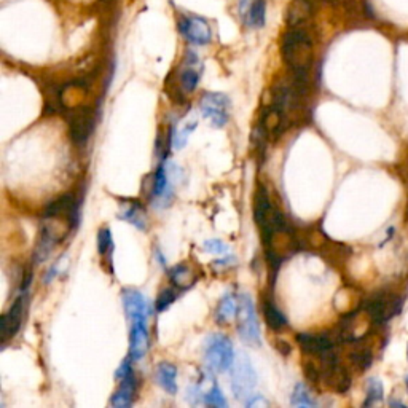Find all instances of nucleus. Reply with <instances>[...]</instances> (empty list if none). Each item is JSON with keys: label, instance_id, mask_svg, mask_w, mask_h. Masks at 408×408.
I'll use <instances>...</instances> for the list:
<instances>
[{"label": "nucleus", "instance_id": "nucleus-6", "mask_svg": "<svg viewBox=\"0 0 408 408\" xmlns=\"http://www.w3.org/2000/svg\"><path fill=\"white\" fill-rule=\"evenodd\" d=\"M238 333L241 340L246 342L251 346H260L262 335L260 327H258V319L255 313V307L252 298L243 294L239 297V309H238Z\"/></svg>", "mask_w": 408, "mask_h": 408}, {"label": "nucleus", "instance_id": "nucleus-5", "mask_svg": "<svg viewBox=\"0 0 408 408\" xmlns=\"http://www.w3.org/2000/svg\"><path fill=\"white\" fill-rule=\"evenodd\" d=\"M204 360L212 372L232 370L234 364V349L230 338L220 333L211 335L204 344Z\"/></svg>", "mask_w": 408, "mask_h": 408}, {"label": "nucleus", "instance_id": "nucleus-28", "mask_svg": "<svg viewBox=\"0 0 408 408\" xmlns=\"http://www.w3.org/2000/svg\"><path fill=\"white\" fill-rule=\"evenodd\" d=\"M201 402H203L204 405H209V407H227V400L225 398H223V393L220 391V388L217 386V383L212 381L211 384V388L206 391V393H203V399H201Z\"/></svg>", "mask_w": 408, "mask_h": 408}, {"label": "nucleus", "instance_id": "nucleus-24", "mask_svg": "<svg viewBox=\"0 0 408 408\" xmlns=\"http://www.w3.org/2000/svg\"><path fill=\"white\" fill-rule=\"evenodd\" d=\"M197 120H187V122L177 126L174 134H172V146H174L176 150H181V148L187 146L188 137H190L195 128H197Z\"/></svg>", "mask_w": 408, "mask_h": 408}, {"label": "nucleus", "instance_id": "nucleus-7", "mask_svg": "<svg viewBox=\"0 0 408 408\" xmlns=\"http://www.w3.org/2000/svg\"><path fill=\"white\" fill-rule=\"evenodd\" d=\"M257 386V373L247 356H239L232 367V389L237 399L246 402L254 395Z\"/></svg>", "mask_w": 408, "mask_h": 408}, {"label": "nucleus", "instance_id": "nucleus-29", "mask_svg": "<svg viewBox=\"0 0 408 408\" xmlns=\"http://www.w3.org/2000/svg\"><path fill=\"white\" fill-rule=\"evenodd\" d=\"M97 251H99L101 257H111L113 252V243H112V233L107 227L101 228L97 233Z\"/></svg>", "mask_w": 408, "mask_h": 408}, {"label": "nucleus", "instance_id": "nucleus-27", "mask_svg": "<svg viewBox=\"0 0 408 408\" xmlns=\"http://www.w3.org/2000/svg\"><path fill=\"white\" fill-rule=\"evenodd\" d=\"M383 395H384V391H383L381 381L378 380V378H370V380L367 381V399L364 402V405L369 407V405L380 404V402L383 400Z\"/></svg>", "mask_w": 408, "mask_h": 408}, {"label": "nucleus", "instance_id": "nucleus-13", "mask_svg": "<svg viewBox=\"0 0 408 408\" xmlns=\"http://www.w3.org/2000/svg\"><path fill=\"white\" fill-rule=\"evenodd\" d=\"M123 308L126 318L129 319V324L139 323V321H147L148 316V304L142 292L136 289H125L122 294Z\"/></svg>", "mask_w": 408, "mask_h": 408}, {"label": "nucleus", "instance_id": "nucleus-17", "mask_svg": "<svg viewBox=\"0 0 408 408\" xmlns=\"http://www.w3.org/2000/svg\"><path fill=\"white\" fill-rule=\"evenodd\" d=\"M313 16V3L309 0H292L287 8V26L302 27Z\"/></svg>", "mask_w": 408, "mask_h": 408}, {"label": "nucleus", "instance_id": "nucleus-2", "mask_svg": "<svg viewBox=\"0 0 408 408\" xmlns=\"http://www.w3.org/2000/svg\"><path fill=\"white\" fill-rule=\"evenodd\" d=\"M262 239L263 244H265L268 260L274 268L294 255L302 247V239L297 237V233L290 225L262 234Z\"/></svg>", "mask_w": 408, "mask_h": 408}, {"label": "nucleus", "instance_id": "nucleus-20", "mask_svg": "<svg viewBox=\"0 0 408 408\" xmlns=\"http://www.w3.org/2000/svg\"><path fill=\"white\" fill-rule=\"evenodd\" d=\"M155 377H157V381L160 386H162L166 393L169 394H176L177 393V369L174 364H171V362H160L157 365V373H155Z\"/></svg>", "mask_w": 408, "mask_h": 408}, {"label": "nucleus", "instance_id": "nucleus-23", "mask_svg": "<svg viewBox=\"0 0 408 408\" xmlns=\"http://www.w3.org/2000/svg\"><path fill=\"white\" fill-rule=\"evenodd\" d=\"M263 316H265L267 325L274 332H281L287 325V318L272 298H268L263 303Z\"/></svg>", "mask_w": 408, "mask_h": 408}, {"label": "nucleus", "instance_id": "nucleus-25", "mask_svg": "<svg viewBox=\"0 0 408 408\" xmlns=\"http://www.w3.org/2000/svg\"><path fill=\"white\" fill-rule=\"evenodd\" d=\"M166 192H169V177H168V169H166L164 163H162L158 166V169L155 171L152 195L155 198H162L164 197Z\"/></svg>", "mask_w": 408, "mask_h": 408}, {"label": "nucleus", "instance_id": "nucleus-14", "mask_svg": "<svg viewBox=\"0 0 408 408\" xmlns=\"http://www.w3.org/2000/svg\"><path fill=\"white\" fill-rule=\"evenodd\" d=\"M148 327L147 321L131 324L129 332V358L133 360H141L148 351Z\"/></svg>", "mask_w": 408, "mask_h": 408}, {"label": "nucleus", "instance_id": "nucleus-10", "mask_svg": "<svg viewBox=\"0 0 408 408\" xmlns=\"http://www.w3.org/2000/svg\"><path fill=\"white\" fill-rule=\"evenodd\" d=\"M29 286V278L22 283L21 294L16 297V300L11 303L8 311H5L0 318V342L3 344L11 340L16 333H18L20 327L22 324V316H24V294Z\"/></svg>", "mask_w": 408, "mask_h": 408}, {"label": "nucleus", "instance_id": "nucleus-19", "mask_svg": "<svg viewBox=\"0 0 408 408\" xmlns=\"http://www.w3.org/2000/svg\"><path fill=\"white\" fill-rule=\"evenodd\" d=\"M360 342L362 340L349 343V344H353V348H351V351L348 353V360L356 370L364 372L372 365L373 353L369 346H365V344H362Z\"/></svg>", "mask_w": 408, "mask_h": 408}, {"label": "nucleus", "instance_id": "nucleus-31", "mask_svg": "<svg viewBox=\"0 0 408 408\" xmlns=\"http://www.w3.org/2000/svg\"><path fill=\"white\" fill-rule=\"evenodd\" d=\"M203 249L206 252H209V254H216V255H223V254H228V246L223 243L220 239H209L206 241L203 244Z\"/></svg>", "mask_w": 408, "mask_h": 408}, {"label": "nucleus", "instance_id": "nucleus-12", "mask_svg": "<svg viewBox=\"0 0 408 408\" xmlns=\"http://www.w3.org/2000/svg\"><path fill=\"white\" fill-rule=\"evenodd\" d=\"M203 64H201L198 55L188 50L183 57L181 72H179V88L183 93H193L201 80Z\"/></svg>", "mask_w": 408, "mask_h": 408}, {"label": "nucleus", "instance_id": "nucleus-11", "mask_svg": "<svg viewBox=\"0 0 408 408\" xmlns=\"http://www.w3.org/2000/svg\"><path fill=\"white\" fill-rule=\"evenodd\" d=\"M179 31L188 42L195 45H208L212 40V29L209 22L201 16H181Z\"/></svg>", "mask_w": 408, "mask_h": 408}, {"label": "nucleus", "instance_id": "nucleus-4", "mask_svg": "<svg viewBox=\"0 0 408 408\" xmlns=\"http://www.w3.org/2000/svg\"><path fill=\"white\" fill-rule=\"evenodd\" d=\"M402 303L404 302L398 295L389 294V292H378L367 298L362 309L369 316L372 324L378 327L388 324L394 316H398L402 311Z\"/></svg>", "mask_w": 408, "mask_h": 408}, {"label": "nucleus", "instance_id": "nucleus-22", "mask_svg": "<svg viewBox=\"0 0 408 408\" xmlns=\"http://www.w3.org/2000/svg\"><path fill=\"white\" fill-rule=\"evenodd\" d=\"M120 218L125 222L131 223L136 228L146 230L147 228V216L146 211L142 209V206L139 203H125L122 204V209H120Z\"/></svg>", "mask_w": 408, "mask_h": 408}, {"label": "nucleus", "instance_id": "nucleus-9", "mask_svg": "<svg viewBox=\"0 0 408 408\" xmlns=\"http://www.w3.org/2000/svg\"><path fill=\"white\" fill-rule=\"evenodd\" d=\"M201 115L214 128H222L230 120V99L223 93H204L199 101Z\"/></svg>", "mask_w": 408, "mask_h": 408}, {"label": "nucleus", "instance_id": "nucleus-15", "mask_svg": "<svg viewBox=\"0 0 408 408\" xmlns=\"http://www.w3.org/2000/svg\"><path fill=\"white\" fill-rule=\"evenodd\" d=\"M267 0H241L239 15L246 24L251 27L265 26Z\"/></svg>", "mask_w": 408, "mask_h": 408}, {"label": "nucleus", "instance_id": "nucleus-1", "mask_svg": "<svg viewBox=\"0 0 408 408\" xmlns=\"http://www.w3.org/2000/svg\"><path fill=\"white\" fill-rule=\"evenodd\" d=\"M281 53L292 76L309 77L314 61L313 40L300 27H290L281 42Z\"/></svg>", "mask_w": 408, "mask_h": 408}, {"label": "nucleus", "instance_id": "nucleus-30", "mask_svg": "<svg viewBox=\"0 0 408 408\" xmlns=\"http://www.w3.org/2000/svg\"><path fill=\"white\" fill-rule=\"evenodd\" d=\"M176 298H177V289L174 287H168V289H163L162 292H160L158 297H157V302H155V309H157L158 313H162V311H166L172 303L176 302Z\"/></svg>", "mask_w": 408, "mask_h": 408}, {"label": "nucleus", "instance_id": "nucleus-8", "mask_svg": "<svg viewBox=\"0 0 408 408\" xmlns=\"http://www.w3.org/2000/svg\"><path fill=\"white\" fill-rule=\"evenodd\" d=\"M69 134L78 147L86 146L94 128V113L90 107L78 106L67 113Z\"/></svg>", "mask_w": 408, "mask_h": 408}, {"label": "nucleus", "instance_id": "nucleus-32", "mask_svg": "<svg viewBox=\"0 0 408 408\" xmlns=\"http://www.w3.org/2000/svg\"><path fill=\"white\" fill-rule=\"evenodd\" d=\"M244 405H246V407H249V408H254V407L265 408V407L269 405V402H268L265 398H263V395H260V394H254V395H251V398L244 402Z\"/></svg>", "mask_w": 408, "mask_h": 408}, {"label": "nucleus", "instance_id": "nucleus-16", "mask_svg": "<svg viewBox=\"0 0 408 408\" xmlns=\"http://www.w3.org/2000/svg\"><path fill=\"white\" fill-rule=\"evenodd\" d=\"M118 389L115 391L112 399H111V405L115 408H128L133 405L134 398H136V389H137V381L134 373L131 372L126 375L125 378L120 380Z\"/></svg>", "mask_w": 408, "mask_h": 408}, {"label": "nucleus", "instance_id": "nucleus-33", "mask_svg": "<svg viewBox=\"0 0 408 408\" xmlns=\"http://www.w3.org/2000/svg\"><path fill=\"white\" fill-rule=\"evenodd\" d=\"M407 358H408V348H407Z\"/></svg>", "mask_w": 408, "mask_h": 408}, {"label": "nucleus", "instance_id": "nucleus-21", "mask_svg": "<svg viewBox=\"0 0 408 408\" xmlns=\"http://www.w3.org/2000/svg\"><path fill=\"white\" fill-rule=\"evenodd\" d=\"M239 309V300L233 294H227L222 297V300L218 302L216 309V323L217 324H227L230 321H233L238 316Z\"/></svg>", "mask_w": 408, "mask_h": 408}, {"label": "nucleus", "instance_id": "nucleus-34", "mask_svg": "<svg viewBox=\"0 0 408 408\" xmlns=\"http://www.w3.org/2000/svg\"><path fill=\"white\" fill-rule=\"evenodd\" d=\"M102 2H108V0H102Z\"/></svg>", "mask_w": 408, "mask_h": 408}, {"label": "nucleus", "instance_id": "nucleus-3", "mask_svg": "<svg viewBox=\"0 0 408 408\" xmlns=\"http://www.w3.org/2000/svg\"><path fill=\"white\" fill-rule=\"evenodd\" d=\"M254 220L260 228V233L265 234L273 230L289 227L281 209L269 198L268 190L263 185H258L254 199Z\"/></svg>", "mask_w": 408, "mask_h": 408}, {"label": "nucleus", "instance_id": "nucleus-26", "mask_svg": "<svg viewBox=\"0 0 408 408\" xmlns=\"http://www.w3.org/2000/svg\"><path fill=\"white\" fill-rule=\"evenodd\" d=\"M290 405L292 407H316V402L311 398V394H309L308 388L304 386V384L298 383L294 393H292V398H290Z\"/></svg>", "mask_w": 408, "mask_h": 408}, {"label": "nucleus", "instance_id": "nucleus-18", "mask_svg": "<svg viewBox=\"0 0 408 408\" xmlns=\"http://www.w3.org/2000/svg\"><path fill=\"white\" fill-rule=\"evenodd\" d=\"M168 276L172 286H174L177 290H188L198 279L197 273H195L188 265H183V263L169 268Z\"/></svg>", "mask_w": 408, "mask_h": 408}]
</instances>
